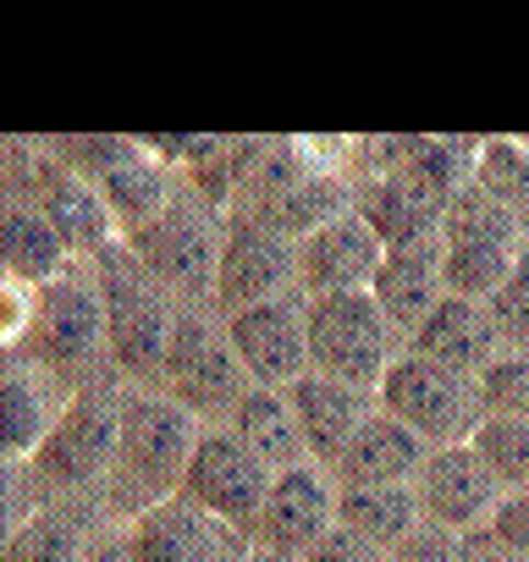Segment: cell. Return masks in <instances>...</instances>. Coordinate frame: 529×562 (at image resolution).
I'll list each match as a JSON object with an SVG mask.
<instances>
[{
  "instance_id": "obj_19",
  "label": "cell",
  "mask_w": 529,
  "mask_h": 562,
  "mask_svg": "<svg viewBox=\"0 0 529 562\" xmlns=\"http://www.w3.org/2000/svg\"><path fill=\"white\" fill-rule=\"evenodd\" d=\"M288 403H293V419H299V436H304V452L315 463H331L342 452V441L359 430V419L370 414V392L364 386H348L337 375H320V370H304L293 386H282Z\"/></svg>"
},
{
  "instance_id": "obj_2",
  "label": "cell",
  "mask_w": 529,
  "mask_h": 562,
  "mask_svg": "<svg viewBox=\"0 0 529 562\" xmlns=\"http://www.w3.org/2000/svg\"><path fill=\"white\" fill-rule=\"evenodd\" d=\"M375 408H386L392 419H403L419 441L441 447V441H463L480 419V386L463 370H447L414 348H397L386 359V370L375 375Z\"/></svg>"
},
{
  "instance_id": "obj_22",
  "label": "cell",
  "mask_w": 529,
  "mask_h": 562,
  "mask_svg": "<svg viewBox=\"0 0 529 562\" xmlns=\"http://www.w3.org/2000/svg\"><path fill=\"white\" fill-rule=\"evenodd\" d=\"M45 221L56 226V237L67 243V254H105L116 237V215L105 204V193L89 177H61L45 193Z\"/></svg>"
},
{
  "instance_id": "obj_33",
  "label": "cell",
  "mask_w": 529,
  "mask_h": 562,
  "mask_svg": "<svg viewBox=\"0 0 529 562\" xmlns=\"http://www.w3.org/2000/svg\"><path fill=\"white\" fill-rule=\"evenodd\" d=\"M29 326H34V281L0 270V348L23 342Z\"/></svg>"
},
{
  "instance_id": "obj_18",
  "label": "cell",
  "mask_w": 529,
  "mask_h": 562,
  "mask_svg": "<svg viewBox=\"0 0 529 562\" xmlns=\"http://www.w3.org/2000/svg\"><path fill=\"white\" fill-rule=\"evenodd\" d=\"M375 310L392 321L397 337H408L419 326V315L441 299V237H419V243H397L381 254V270L370 276Z\"/></svg>"
},
{
  "instance_id": "obj_28",
  "label": "cell",
  "mask_w": 529,
  "mask_h": 562,
  "mask_svg": "<svg viewBox=\"0 0 529 562\" xmlns=\"http://www.w3.org/2000/svg\"><path fill=\"white\" fill-rule=\"evenodd\" d=\"M480 463L496 474V485H529V419H513V414H480L474 430L463 436Z\"/></svg>"
},
{
  "instance_id": "obj_13",
  "label": "cell",
  "mask_w": 529,
  "mask_h": 562,
  "mask_svg": "<svg viewBox=\"0 0 529 562\" xmlns=\"http://www.w3.org/2000/svg\"><path fill=\"white\" fill-rule=\"evenodd\" d=\"M414 496H419V518H430L441 529H474V524H485L502 485L469 441H441V447H425V458L414 469Z\"/></svg>"
},
{
  "instance_id": "obj_25",
  "label": "cell",
  "mask_w": 529,
  "mask_h": 562,
  "mask_svg": "<svg viewBox=\"0 0 529 562\" xmlns=\"http://www.w3.org/2000/svg\"><path fill=\"white\" fill-rule=\"evenodd\" d=\"M0 265L23 281H50L67 270V243L45 221V210H7L0 215Z\"/></svg>"
},
{
  "instance_id": "obj_1",
  "label": "cell",
  "mask_w": 529,
  "mask_h": 562,
  "mask_svg": "<svg viewBox=\"0 0 529 562\" xmlns=\"http://www.w3.org/2000/svg\"><path fill=\"white\" fill-rule=\"evenodd\" d=\"M199 414L177 397H127L122 403V430L111 452V496L127 513H144L166 496H177L188 452L199 441Z\"/></svg>"
},
{
  "instance_id": "obj_27",
  "label": "cell",
  "mask_w": 529,
  "mask_h": 562,
  "mask_svg": "<svg viewBox=\"0 0 529 562\" xmlns=\"http://www.w3.org/2000/svg\"><path fill=\"white\" fill-rule=\"evenodd\" d=\"M83 557V529L61 507H34L0 546V562H78Z\"/></svg>"
},
{
  "instance_id": "obj_38",
  "label": "cell",
  "mask_w": 529,
  "mask_h": 562,
  "mask_svg": "<svg viewBox=\"0 0 529 562\" xmlns=\"http://www.w3.org/2000/svg\"><path fill=\"white\" fill-rule=\"evenodd\" d=\"M78 562H133V557H127V546H105V551H83Z\"/></svg>"
},
{
  "instance_id": "obj_24",
  "label": "cell",
  "mask_w": 529,
  "mask_h": 562,
  "mask_svg": "<svg viewBox=\"0 0 529 562\" xmlns=\"http://www.w3.org/2000/svg\"><path fill=\"white\" fill-rule=\"evenodd\" d=\"M94 188L105 193V204H111V215H116V232H144V226L171 204L166 171H160L155 160H144V155H116V160H105Z\"/></svg>"
},
{
  "instance_id": "obj_6",
  "label": "cell",
  "mask_w": 529,
  "mask_h": 562,
  "mask_svg": "<svg viewBox=\"0 0 529 562\" xmlns=\"http://www.w3.org/2000/svg\"><path fill=\"white\" fill-rule=\"evenodd\" d=\"M116 430H122V397L89 386L50 419V430H45V441L29 463L50 485H94V480L111 474Z\"/></svg>"
},
{
  "instance_id": "obj_23",
  "label": "cell",
  "mask_w": 529,
  "mask_h": 562,
  "mask_svg": "<svg viewBox=\"0 0 529 562\" xmlns=\"http://www.w3.org/2000/svg\"><path fill=\"white\" fill-rule=\"evenodd\" d=\"M56 419V403L40 375L7 370L0 375V463H29Z\"/></svg>"
},
{
  "instance_id": "obj_21",
  "label": "cell",
  "mask_w": 529,
  "mask_h": 562,
  "mask_svg": "<svg viewBox=\"0 0 529 562\" xmlns=\"http://www.w3.org/2000/svg\"><path fill=\"white\" fill-rule=\"evenodd\" d=\"M331 524H348L353 535H364V540H375L381 551H392V546L419 524L414 480H386V485H337Z\"/></svg>"
},
{
  "instance_id": "obj_30",
  "label": "cell",
  "mask_w": 529,
  "mask_h": 562,
  "mask_svg": "<svg viewBox=\"0 0 529 562\" xmlns=\"http://www.w3.org/2000/svg\"><path fill=\"white\" fill-rule=\"evenodd\" d=\"M480 414H513V419H529V348H513V353H496L480 375Z\"/></svg>"
},
{
  "instance_id": "obj_29",
  "label": "cell",
  "mask_w": 529,
  "mask_h": 562,
  "mask_svg": "<svg viewBox=\"0 0 529 562\" xmlns=\"http://www.w3.org/2000/svg\"><path fill=\"white\" fill-rule=\"evenodd\" d=\"M474 188L529 221V155H524L518 144H491V149H480V160H474Z\"/></svg>"
},
{
  "instance_id": "obj_36",
  "label": "cell",
  "mask_w": 529,
  "mask_h": 562,
  "mask_svg": "<svg viewBox=\"0 0 529 562\" xmlns=\"http://www.w3.org/2000/svg\"><path fill=\"white\" fill-rule=\"evenodd\" d=\"M452 562H524V557H513L485 524H474V529H458V551H452Z\"/></svg>"
},
{
  "instance_id": "obj_14",
  "label": "cell",
  "mask_w": 529,
  "mask_h": 562,
  "mask_svg": "<svg viewBox=\"0 0 529 562\" xmlns=\"http://www.w3.org/2000/svg\"><path fill=\"white\" fill-rule=\"evenodd\" d=\"M299 281V265H293V237L277 232V226H237L226 243H221V259H215V299L226 310H248L259 299H277Z\"/></svg>"
},
{
  "instance_id": "obj_5",
  "label": "cell",
  "mask_w": 529,
  "mask_h": 562,
  "mask_svg": "<svg viewBox=\"0 0 529 562\" xmlns=\"http://www.w3.org/2000/svg\"><path fill=\"white\" fill-rule=\"evenodd\" d=\"M304 293H277L226 315V342L254 386H293L309 370V331H304Z\"/></svg>"
},
{
  "instance_id": "obj_39",
  "label": "cell",
  "mask_w": 529,
  "mask_h": 562,
  "mask_svg": "<svg viewBox=\"0 0 529 562\" xmlns=\"http://www.w3.org/2000/svg\"><path fill=\"white\" fill-rule=\"evenodd\" d=\"M518 259L529 265V226H524V237H518Z\"/></svg>"
},
{
  "instance_id": "obj_12",
  "label": "cell",
  "mask_w": 529,
  "mask_h": 562,
  "mask_svg": "<svg viewBox=\"0 0 529 562\" xmlns=\"http://www.w3.org/2000/svg\"><path fill=\"white\" fill-rule=\"evenodd\" d=\"M331 507H337V485L320 463L277 469L271 491H264V502H259V518L248 529L254 551H277V557L304 551L309 540H320L331 529Z\"/></svg>"
},
{
  "instance_id": "obj_7",
  "label": "cell",
  "mask_w": 529,
  "mask_h": 562,
  "mask_svg": "<svg viewBox=\"0 0 529 562\" xmlns=\"http://www.w3.org/2000/svg\"><path fill=\"white\" fill-rule=\"evenodd\" d=\"M127 557L133 562H243L248 557V535L232 529L226 518L204 513L199 502H188L177 491V496L133 513Z\"/></svg>"
},
{
  "instance_id": "obj_32",
  "label": "cell",
  "mask_w": 529,
  "mask_h": 562,
  "mask_svg": "<svg viewBox=\"0 0 529 562\" xmlns=\"http://www.w3.org/2000/svg\"><path fill=\"white\" fill-rule=\"evenodd\" d=\"M485 529H491L513 557H524V562H529V485H507V491L491 502Z\"/></svg>"
},
{
  "instance_id": "obj_4",
  "label": "cell",
  "mask_w": 529,
  "mask_h": 562,
  "mask_svg": "<svg viewBox=\"0 0 529 562\" xmlns=\"http://www.w3.org/2000/svg\"><path fill=\"white\" fill-rule=\"evenodd\" d=\"M177 491H182L188 502H199L204 513H215V518H226L232 529L248 535L254 518H259L264 491H271V463H259V458L237 441V430L210 425V430H199Z\"/></svg>"
},
{
  "instance_id": "obj_40",
  "label": "cell",
  "mask_w": 529,
  "mask_h": 562,
  "mask_svg": "<svg viewBox=\"0 0 529 562\" xmlns=\"http://www.w3.org/2000/svg\"><path fill=\"white\" fill-rule=\"evenodd\" d=\"M243 562H264V551H248V557H243Z\"/></svg>"
},
{
  "instance_id": "obj_15",
  "label": "cell",
  "mask_w": 529,
  "mask_h": 562,
  "mask_svg": "<svg viewBox=\"0 0 529 562\" xmlns=\"http://www.w3.org/2000/svg\"><path fill=\"white\" fill-rule=\"evenodd\" d=\"M40 353L50 364H83L94 348H105V310L100 288L56 270L50 281H34V326Z\"/></svg>"
},
{
  "instance_id": "obj_20",
  "label": "cell",
  "mask_w": 529,
  "mask_h": 562,
  "mask_svg": "<svg viewBox=\"0 0 529 562\" xmlns=\"http://www.w3.org/2000/svg\"><path fill=\"white\" fill-rule=\"evenodd\" d=\"M232 430H237V441L259 463H271V474L277 469H293V463H309L304 436H299V419H293V403H288L282 386H248L232 403Z\"/></svg>"
},
{
  "instance_id": "obj_11",
  "label": "cell",
  "mask_w": 529,
  "mask_h": 562,
  "mask_svg": "<svg viewBox=\"0 0 529 562\" xmlns=\"http://www.w3.org/2000/svg\"><path fill=\"white\" fill-rule=\"evenodd\" d=\"M100 310H105V348L122 370L133 375H155L166 359V337H171V310L166 299L149 288L144 276H133L127 265H111L100 281Z\"/></svg>"
},
{
  "instance_id": "obj_8",
  "label": "cell",
  "mask_w": 529,
  "mask_h": 562,
  "mask_svg": "<svg viewBox=\"0 0 529 562\" xmlns=\"http://www.w3.org/2000/svg\"><path fill=\"white\" fill-rule=\"evenodd\" d=\"M160 370L171 375L177 386V403H188L193 414H215V408H232L248 386L232 342L221 326H210L204 315H177L171 321V337H166V359Z\"/></svg>"
},
{
  "instance_id": "obj_37",
  "label": "cell",
  "mask_w": 529,
  "mask_h": 562,
  "mask_svg": "<svg viewBox=\"0 0 529 562\" xmlns=\"http://www.w3.org/2000/svg\"><path fill=\"white\" fill-rule=\"evenodd\" d=\"M29 502H23V474L18 463H0V546H7V535L23 524Z\"/></svg>"
},
{
  "instance_id": "obj_16",
  "label": "cell",
  "mask_w": 529,
  "mask_h": 562,
  "mask_svg": "<svg viewBox=\"0 0 529 562\" xmlns=\"http://www.w3.org/2000/svg\"><path fill=\"white\" fill-rule=\"evenodd\" d=\"M408 348L447 364V370H463V375H480L496 353H502V331L491 321V310L480 299H458V293H441L419 326L408 331Z\"/></svg>"
},
{
  "instance_id": "obj_10",
  "label": "cell",
  "mask_w": 529,
  "mask_h": 562,
  "mask_svg": "<svg viewBox=\"0 0 529 562\" xmlns=\"http://www.w3.org/2000/svg\"><path fill=\"white\" fill-rule=\"evenodd\" d=\"M381 254H386V243L359 210H337L331 221L309 226L293 243L304 293H364L370 276L381 270Z\"/></svg>"
},
{
  "instance_id": "obj_26",
  "label": "cell",
  "mask_w": 529,
  "mask_h": 562,
  "mask_svg": "<svg viewBox=\"0 0 529 562\" xmlns=\"http://www.w3.org/2000/svg\"><path fill=\"white\" fill-rule=\"evenodd\" d=\"M518 265V243H502V237H480V243H441V293H458V299H491L507 270Z\"/></svg>"
},
{
  "instance_id": "obj_31",
  "label": "cell",
  "mask_w": 529,
  "mask_h": 562,
  "mask_svg": "<svg viewBox=\"0 0 529 562\" xmlns=\"http://www.w3.org/2000/svg\"><path fill=\"white\" fill-rule=\"evenodd\" d=\"M485 310H491V321H496L502 342L529 348V265H524V259L507 270V281L485 299Z\"/></svg>"
},
{
  "instance_id": "obj_35",
  "label": "cell",
  "mask_w": 529,
  "mask_h": 562,
  "mask_svg": "<svg viewBox=\"0 0 529 562\" xmlns=\"http://www.w3.org/2000/svg\"><path fill=\"white\" fill-rule=\"evenodd\" d=\"M452 551H458V529H441V524L419 518V524L386 551V562H452Z\"/></svg>"
},
{
  "instance_id": "obj_34",
  "label": "cell",
  "mask_w": 529,
  "mask_h": 562,
  "mask_svg": "<svg viewBox=\"0 0 529 562\" xmlns=\"http://www.w3.org/2000/svg\"><path fill=\"white\" fill-rule=\"evenodd\" d=\"M299 562H386V551H381L375 540L353 535L348 524H331L320 540H309V546L299 551Z\"/></svg>"
},
{
  "instance_id": "obj_9",
  "label": "cell",
  "mask_w": 529,
  "mask_h": 562,
  "mask_svg": "<svg viewBox=\"0 0 529 562\" xmlns=\"http://www.w3.org/2000/svg\"><path fill=\"white\" fill-rule=\"evenodd\" d=\"M133 248L144 259V270L160 288L182 293V299H204L215 288V259H221V232L210 226V215L166 204L144 232H133Z\"/></svg>"
},
{
  "instance_id": "obj_17",
  "label": "cell",
  "mask_w": 529,
  "mask_h": 562,
  "mask_svg": "<svg viewBox=\"0 0 529 562\" xmlns=\"http://www.w3.org/2000/svg\"><path fill=\"white\" fill-rule=\"evenodd\" d=\"M430 441H419L403 419H392L386 408H370L359 419V430L342 441V452L326 463L331 485H386V480H414L419 458Z\"/></svg>"
},
{
  "instance_id": "obj_3",
  "label": "cell",
  "mask_w": 529,
  "mask_h": 562,
  "mask_svg": "<svg viewBox=\"0 0 529 562\" xmlns=\"http://www.w3.org/2000/svg\"><path fill=\"white\" fill-rule=\"evenodd\" d=\"M304 331H309V370L337 375L348 386H375L386 359L397 353L392 321L375 310L370 293H304Z\"/></svg>"
}]
</instances>
